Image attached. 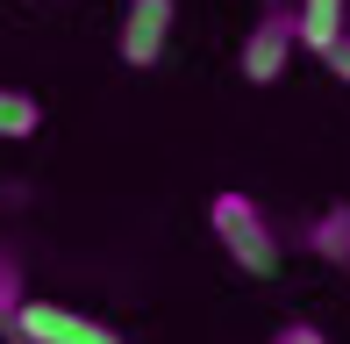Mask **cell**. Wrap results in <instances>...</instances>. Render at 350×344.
Returning a JSON list of instances; mask_svg holds the SVG:
<instances>
[{
    "label": "cell",
    "mask_w": 350,
    "mask_h": 344,
    "mask_svg": "<svg viewBox=\"0 0 350 344\" xmlns=\"http://www.w3.org/2000/svg\"><path fill=\"white\" fill-rule=\"evenodd\" d=\"M8 337H14V344H122V330L79 316V308H57V302H22Z\"/></svg>",
    "instance_id": "3957f363"
},
{
    "label": "cell",
    "mask_w": 350,
    "mask_h": 344,
    "mask_svg": "<svg viewBox=\"0 0 350 344\" xmlns=\"http://www.w3.org/2000/svg\"><path fill=\"white\" fill-rule=\"evenodd\" d=\"M36 130H43V101L22 93V86H0V136L22 144V136H36Z\"/></svg>",
    "instance_id": "8992f818"
},
{
    "label": "cell",
    "mask_w": 350,
    "mask_h": 344,
    "mask_svg": "<svg viewBox=\"0 0 350 344\" xmlns=\"http://www.w3.org/2000/svg\"><path fill=\"white\" fill-rule=\"evenodd\" d=\"M293 14H300V51H314V58H322L329 43L343 36L350 0H293Z\"/></svg>",
    "instance_id": "5b68a950"
},
{
    "label": "cell",
    "mask_w": 350,
    "mask_h": 344,
    "mask_svg": "<svg viewBox=\"0 0 350 344\" xmlns=\"http://www.w3.org/2000/svg\"><path fill=\"white\" fill-rule=\"evenodd\" d=\"M22 302H29V294H22V265L0 251V337L14 330V308H22Z\"/></svg>",
    "instance_id": "ba28073f"
},
{
    "label": "cell",
    "mask_w": 350,
    "mask_h": 344,
    "mask_svg": "<svg viewBox=\"0 0 350 344\" xmlns=\"http://www.w3.org/2000/svg\"><path fill=\"white\" fill-rule=\"evenodd\" d=\"M308 244H314L322 258H350V208H329V215H314Z\"/></svg>",
    "instance_id": "52a82bcc"
},
{
    "label": "cell",
    "mask_w": 350,
    "mask_h": 344,
    "mask_svg": "<svg viewBox=\"0 0 350 344\" xmlns=\"http://www.w3.org/2000/svg\"><path fill=\"white\" fill-rule=\"evenodd\" d=\"M272 344H329V330H322V323H308V316H293V323H279V330H272Z\"/></svg>",
    "instance_id": "9c48e42d"
},
{
    "label": "cell",
    "mask_w": 350,
    "mask_h": 344,
    "mask_svg": "<svg viewBox=\"0 0 350 344\" xmlns=\"http://www.w3.org/2000/svg\"><path fill=\"white\" fill-rule=\"evenodd\" d=\"M172 22H179V0H129L122 8V65L129 72H150L157 58H165V43H172Z\"/></svg>",
    "instance_id": "277c9868"
},
{
    "label": "cell",
    "mask_w": 350,
    "mask_h": 344,
    "mask_svg": "<svg viewBox=\"0 0 350 344\" xmlns=\"http://www.w3.org/2000/svg\"><path fill=\"white\" fill-rule=\"evenodd\" d=\"M208 223H215V244L229 251L236 273L272 280L279 265H286V237L272 230V215H265L250 194H215V201H208Z\"/></svg>",
    "instance_id": "6da1fadb"
},
{
    "label": "cell",
    "mask_w": 350,
    "mask_h": 344,
    "mask_svg": "<svg viewBox=\"0 0 350 344\" xmlns=\"http://www.w3.org/2000/svg\"><path fill=\"white\" fill-rule=\"evenodd\" d=\"M322 65H329V72H336V79L350 86V29H343L336 43H329V51H322Z\"/></svg>",
    "instance_id": "30bf717a"
},
{
    "label": "cell",
    "mask_w": 350,
    "mask_h": 344,
    "mask_svg": "<svg viewBox=\"0 0 350 344\" xmlns=\"http://www.w3.org/2000/svg\"><path fill=\"white\" fill-rule=\"evenodd\" d=\"M293 51H300V14H293V0H265V14L250 22L236 65H243L250 86H279L286 65H293Z\"/></svg>",
    "instance_id": "7a4b0ae2"
}]
</instances>
